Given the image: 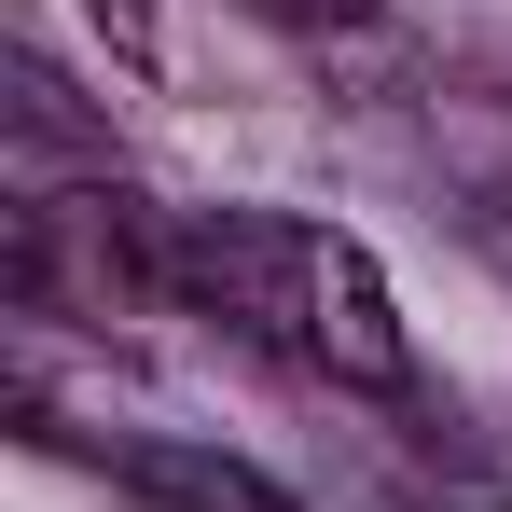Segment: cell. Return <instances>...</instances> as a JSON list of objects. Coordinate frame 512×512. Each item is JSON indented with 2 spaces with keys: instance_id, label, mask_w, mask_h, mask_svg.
<instances>
[{
  "instance_id": "6da1fadb",
  "label": "cell",
  "mask_w": 512,
  "mask_h": 512,
  "mask_svg": "<svg viewBox=\"0 0 512 512\" xmlns=\"http://www.w3.org/2000/svg\"><path fill=\"white\" fill-rule=\"evenodd\" d=\"M153 277L194 319L277 346V360H305L333 388H402L416 374L402 291H388V263L360 250L346 222H305V208H180L153 236Z\"/></svg>"
},
{
  "instance_id": "7a4b0ae2",
  "label": "cell",
  "mask_w": 512,
  "mask_h": 512,
  "mask_svg": "<svg viewBox=\"0 0 512 512\" xmlns=\"http://www.w3.org/2000/svg\"><path fill=\"white\" fill-rule=\"evenodd\" d=\"M56 457H84L111 499H139V512H291V485L277 471H250V457H222V443H194V429H42Z\"/></svg>"
},
{
  "instance_id": "3957f363",
  "label": "cell",
  "mask_w": 512,
  "mask_h": 512,
  "mask_svg": "<svg viewBox=\"0 0 512 512\" xmlns=\"http://www.w3.org/2000/svg\"><path fill=\"white\" fill-rule=\"evenodd\" d=\"M263 28H291V42H360V28H388V0H250Z\"/></svg>"
},
{
  "instance_id": "277c9868",
  "label": "cell",
  "mask_w": 512,
  "mask_h": 512,
  "mask_svg": "<svg viewBox=\"0 0 512 512\" xmlns=\"http://www.w3.org/2000/svg\"><path fill=\"white\" fill-rule=\"evenodd\" d=\"M97 28H111V56H125V70H153V42H167V28H153V0H84Z\"/></svg>"
}]
</instances>
